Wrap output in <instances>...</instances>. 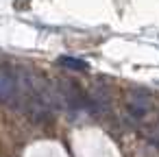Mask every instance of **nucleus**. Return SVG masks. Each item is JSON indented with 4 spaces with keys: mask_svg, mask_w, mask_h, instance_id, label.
Segmentation results:
<instances>
[{
    "mask_svg": "<svg viewBox=\"0 0 159 157\" xmlns=\"http://www.w3.org/2000/svg\"><path fill=\"white\" fill-rule=\"evenodd\" d=\"M148 137H150L155 144H159V120H157V122H155V127L148 131Z\"/></svg>",
    "mask_w": 159,
    "mask_h": 157,
    "instance_id": "20e7f679",
    "label": "nucleus"
},
{
    "mask_svg": "<svg viewBox=\"0 0 159 157\" xmlns=\"http://www.w3.org/2000/svg\"><path fill=\"white\" fill-rule=\"evenodd\" d=\"M87 100H89V111H94V113H107L111 107V94L107 87H100V85L89 90Z\"/></svg>",
    "mask_w": 159,
    "mask_h": 157,
    "instance_id": "f03ea898",
    "label": "nucleus"
},
{
    "mask_svg": "<svg viewBox=\"0 0 159 157\" xmlns=\"http://www.w3.org/2000/svg\"><path fill=\"white\" fill-rule=\"evenodd\" d=\"M57 63L59 66H63V68H68V70H74V72H85L87 68H89V63L87 61H83V59H76V57H59L57 59Z\"/></svg>",
    "mask_w": 159,
    "mask_h": 157,
    "instance_id": "7ed1b4c3",
    "label": "nucleus"
},
{
    "mask_svg": "<svg viewBox=\"0 0 159 157\" xmlns=\"http://www.w3.org/2000/svg\"><path fill=\"white\" fill-rule=\"evenodd\" d=\"M155 107V100L150 96V92L142 90V87H133L126 94V111L135 122H142Z\"/></svg>",
    "mask_w": 159,
    "mask_h": 157,
    "instance_id": "f257e3e1",
    "label": "nucleus"
}]
</instances>
